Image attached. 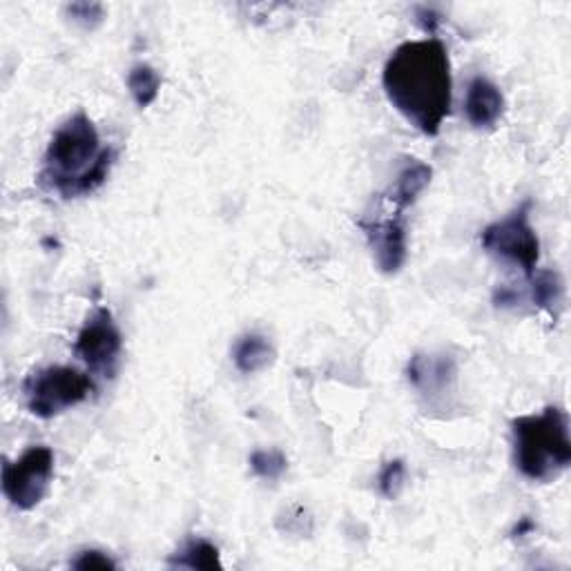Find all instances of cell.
Masks as SVG:
<instances>
[{
	"instance_id": "7a4b0ae2",
	"label": "cell",
	"mask_w": 571,
	"mask_h": 571,
	"mask_svg": "<svg viewBox=\"0 0 571 571\" xmlns=\"http://www.w3.org/2000/svg\"><path fill=\"white\" fill-rule=\"evenodd\" d=\"M116 161L114 148H103L96 125L85 112H77L54 133L38 172V183L62 199L92 195Z\"/></svg>"
},
{
	"instance_id": "9c48e42d",
	"label": "cell",
	"mask_w": 571,
	"mask_h": 571,
	"mask_svg": "<svg viewBox=\"0 0 571 571\" xmlns=\"http://www.w3.org/2000/svg\"><path fill=\"white\" fill-rule=\"evenodd\" d=\"M407 377L411 387L424 400H429V404H435L439 400H447V396L454 393L458 379V364L449 355L418 353L409 359Z\"/></svg>"
},
{
	"instance_id": "9a60e30c",
	"label": "cell",
	"mask_w": 571,
	"mask_h": 571,
	"mask_svg": "<svg viewBox=\"0 0 571 571\" xmlns=\"http://www.w3.org/2000/svg\"><path fill=\"white\" fill-rule=\"evenodd\" d=\"M128 90L135 103L146 110L157 101L161 92V75L152 66H148V62H139V66L128 72Z\"/></svg>"
},
{
	"instance_id": "5b68a950",
	"label": "cell",
	"mask_w": 571,
	"mask_h": 571,
	"mask_svg": "<svg viewBox=\"0 0 571 571\" xmlns=\"http://www.w3.org/2000/svg\"><path fill=\"white\" fill-rule=\"evenodd\" d=\"M532 199L523 202L512 215L489 224L480 235V243L489 255L518 266L527 279L538 271L540 262V241L532 226Z\"/></svg>"
},
{
	"instance_id": "6da1fadb",
	"label": "cell",
	"mask_w": 571,
	"mask_h": 571,
	"mask_svg": "<svg viewBox=\"0 0 571 571\" xmlns=\"http://www.w3.org/2000/svg\"><path fill=\"white\" fill-rule=\"evenodd\" d=\"M391 105L426 137H437L452 112V60L435 36L396 47L382 72Z\"/></svg>"
},
{
	"instance_id": "7c38bea8",
	"label": "cell",
	"mask_w": 571,
	"mask_h": 571,
	"mask_svg": "<svg viewBox=\"0 0 571 571\" xmlns=\"http://www.w3.org/2000/svg\"><path fill=\"white\" fill-rule=\"evenodd\" d=\"M275 346L262 333H245L232 346V362L239 373L255 375L275 362Z\"/></svg>"
},
{
	"instance_id": "d6986e66",
	"label": "cell",
	"mask_w": 571,
	"mask_h": 571,
	"mask_svg": "<svg viewBox=\"0 0 571 571\" xmlns=\"http://www.w3.org/2000/svg\"><path fill=\"white\" fill-rule=\"evenodd\" d=\"M72 567L75 569H81V571H114L118 569L116 560L112 556H107L105 551H99V549H85L81 551L75 560H72Z\"/></svg>"
},
{
	"instance_id": "ba28073f",
	"label": "cell",
	"mask_w": 571,
	"mask_h": 571,
	"mask_svg": "<svg viewBox=\"0 0 571 571\" xmlns=\"http://www.w3.org/2000/svg\"><path fill=\"white\" fill-rule=\"evenodd\" d=\"M359 226L370 245L373 260L385 275H398L409 258V239L404 215L393 208L389 217H364Z\"/></svg>"
},
{
	"instance_id": "8fae6325",
	"label": "cell",
	"mask_w": 571,
	"mask_h": 571,
	"mask_svg": "<svg viewBox=\"0 0 571 571\" xmlns=\"http://www.w3.org/2000/svg\"><path fill=\"white\" fill-rule=\"evenodd\" d=\"M433 176L431 165H426L424 161L411 159L407 161V165L398 172L396 183L389 187V193L385 195V199L400 213H404L409 206H413L418 202V197L429 187Z\"/></svg>"
},
{
	"instance_id": "277c9868",
	"label": "cell",
	"mask_w": 571,
	"mask_h": 571,
	"mask_svg": "<svg viewBox=\"0 0 571 571\" xmlns=\"http://www.w3.org/2000/svg\"><path fill=\"white\" fill-rule=\"evenodd\" d=\"M23 393L32 415L52 420L85 402L94 393V382L88 373L79 368L47 366L25 379Z\"/></svg>"
},
{
	"instance_id": "52a82bcc",
	"label": "cell",
	"mask_w": 571,
	"mask_h": 571,
	"mask_svg": "<svg viewBox=\"0 0 571 571\" xmlns=\"http://www.w3.org/2000/svg\"><path fill=\"white\" fill-rule=\"evenodd\" d=\"M77 357L92 375L112 379L123 355V335L114 322V315L105 306H96L83 322L77 342Z\"/></svg>"
},
{
	"instance_id": "3957f363",
	"label": "cell",
	"mask_w": 571,
	"mask_h": 571,
	"mask_svg": "<svg viewBox=\"0 0 571 571\" xmlns=\"http://www.w3.org/2000/svg\"><path fill=\"white\" fill-rule=\"evenodd\" d=\"M514 465L532 482H553L571 465L569 418L560 407H547L512 422Z\"/></svg>"
},
{
	"instance_id": "30bf717a",
	"label": "cell",
	"mask_w": 571,
	"mask_h": 571,
	"mask_svg": "<svg viewBox=\"0 0 571 571\" xmlns=\"http://www.w3.org/2000/svg\"><path fill=\"white\" fill-rule=\"evenodd\" d=\"M504 114V94L487 77L471 79L465 96V116L476 130H491Z\"/></svg>"
},
{
	"instance_id": "ffe728a7",
	"label": "cell",
	"mask_w": 571,
	"mask_h": 571,
	"mask_svg": "<svg viewBox=\"0 0 571 571\" xmlns=\"http://www.w3.org/2000/svg\"><path fill=\"white\" fill-rule=\"evenodd\" d=\"M418 23L426 34H435V27L439 23V14L433 12L431 8H418Z\"/></svg>"
},
{
	"instance_id": "2e32d148",
	"label": "cell",
	"mask_w": 571,
	"mask_h": 571,
	"mask_svg": "<svg viewBox=\"0 0 571 571\" xmlns=\"http://www.w3.org/2000/svg\"><path fill=\"white\" fill-rule=\"evenodd\" d=\"M248 462H250L252 473H255L262 480H269V482H277L288 469V458L279 449L252 452Z\"/></svg>"
},
{
	"instance_id": "e0dca14e",
	"label": "cell",
	"mask_w": 571,
	"mask_h": 571,
	"mask_svg": "<svg viewBox=\"0 0 571 571\" xmlns=\"http://www.w3.org/2000/svg\"><path fill=\"white\" fill-rule=\"evenodd\" d=\"M407 487V462L389 460L377 476V489L387 500H398Z\"/></svg>"
},
{
	"instance_id": "4fadbf2b",
	"label": "cell",
	"mask_w": 571,
	"mask_h": 571,
	"mask_svg": "<svg viewBox=\"0 0 571 571\" xmlns=\"http://www.w3.org/2000/svg\"><path fill=\"white\" fill-rule=\"evenodd\" d=\"M170 567H183V569H204V571H215L224 569L219 549L204 540V538H193L187 540L170 560Z\"/></svg>"
},
{
	"instance_id": "5bb4252c",
	"label": "cell",
	"mask_w": 571,
	"mask_h": 571,
	"mask_svg": "<svg viewBox=\"0 0 571 571\" xmlns=\"http://www.w3.org/2000/svg\"><path fill=\"white\" fill-rule=\"evenodd\" d=\"M532 284V299L538 308L551 312L553 317L562 308L564 299V282L558 271H536L529 277Z\"/></svg>"
},
{
	"instance_id": "ac0fdd59",
	"label": "cell",
	"mask_w": 571,
	"mask_h": 571,
	"mask_svg": "<svg viewBox=\"0 0 571 571\" xmlns=\"http://www.w3.org/2000/svg\"><path fill=\"white\" fill-rule=\"evenodd\" d=\"M66 16L81 30H94L105 19V8L101 3H72L66 8Z\"/></svg>"
},
{
	"instance_id": "8992f818",
	"label": "cell",
	"mask_w": 571,
	"mask_h": 571,
	"mask_svg": "<svg viewBox=\"0 0 571 571\" xmlns=\"http://www.w3.org/2000/svg\"><path fill=\"white\" fill-rule=\"evenodd\" d=\"M54 478V452L45 444L30 447L3 465V493L19 512H32L45 500Z\"/></svg>"
},
{
	"instance_id": "44dd1931",
	"label": "cell",
	"mask_w": 571,
	"mask_h": 571,
	"mask_svg": "<svg viewBox=\"0 0 571 571\" xmlns=\"http://www.w3.org/2000/svg\"><path fill=\"white\" fill-rule=\"evenodd\" d=\"M536 529V525L529 521V518H523L518 525H516V529H514V536L518 538V536H527L529 532H534Z\"/></svg>"
}]
</instances>
